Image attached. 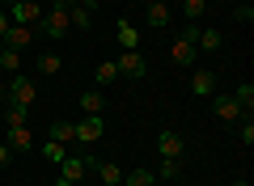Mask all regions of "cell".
<instances>
[{"mask_svg": "<svg viewBox=\"0 0 254 186\" xmlns=\"http://www.w3.org/2000/svg\"><path fill=\"white\" fill-rule=\"evenodd\" d=\"M38 30L34 26H9V34H4V47H13V51H26V47H34Z\"/></svg>", "mask_w": 254, "mask_h": 186, "instance_id": "8fae6325", "label": "cell"}, {"mask_svg": "<svg viewBox=\"0 0 254 186\" xmlns=\"http://www.w3.org/2000/svg\"><path fill=\"white\" fill-rule=\"evenodd\" d=\"M178 165L182 161H161V165H157V178H178Z\"/></svg>", "mask_w": 254, "mask_h": 186, "instance_id": "f1b7e54d", "label": "cell"}, {"mask_svg": "<svg viewBox=\"0 0 254 186\" xmlns=\"http://www.w3.org/2000/svg\"><path fill=\"white\" fill-rule=\"evenodd\" d=\"M4 102H9V85H0V106H4Z\"/></svg>", "mask_w": 254, "mask_h": 186, "instance_id": "d6a6232c", "label": "cell"}, {"mask_svg": "<svg viewBox=\"0 0 254 186\" xmlns=\"http://www.w3.org/2000/svg\"><path fill=\"white\" fill-rule=\"evenodd\" d=\"M233 186H250V182H246V178H237V182H233Z\"/></svg>", "mask_w": 254, "mask_h": 186, "instance_id": "e575fe53", "label": "cell"}, {"mask_svg": "<svg viewBox=\"0 0 254 186\" xmlns=\"http://www.w3.org/2000/svg\"><path fill=\"white\" fill-rule=\"evenodd\" d=\"M195 34H199L195 21H187V26L178 30V38H174V47H170L174 68H195V60H199V51H195Z\"/></svg>", "mask_w": 254, "mask_h": 186, "instance_id": "6da1fadb", "label": "cell"}, {"mask_svg": "<svg viewBox=\"0 0 254 186\" xmlns=\"http://www.w3.org/2000/svg\"><path fill=\"white\" fill-rule=\"evenodd\" d=\"M38 26H43V34L47 38H64L68 34V0H51V9L43 13V21H38Z\"/></svg>", "mask_w": 254, "mask_h": 186, "instance_id": "7a4b0ae2", "label": "cell"}, {"mask_svg": "<svg viewBox=\"0 0 254 186\" xmlns=\"http://www.w3.org/2000/svg\"><path fill=\"white\" fill-rule=\"evenodd\" d=\"M144 4H148V0H144Z\"/></svg>", "mask_w": 254, "mask_h": 186, "instance_id": "74e56055", "label": "cell"}, {"mask_svg": "<svg viewBox=\"0 0 254 186\" xmlns=\"http://www.w3.org/2000/svg\"><path fill=\"white\" fill-rule=\"evenodd\" d=\"M4 85H9V102H17V106H34V98H38V80L34 76H9L4 80Z\"/></svg>", "mask_w": 254, "mask_h": 186, "instance_id": "3957f363", "label": "cell"}, {"mask_svg": "<svg viewBox=\"0 0 254 186\" xmlns=\"http://www.w3.org/2000/svg\"><path fill=\"white\" fill-rule=\"evenodd\" d=\"M216 115L225 119V123H237V119H242V110H237L233 93H216Z\"/></svg>", "mask_w": 254, "mask_h": 186, "instance_id": "ffe728a7", "label": "cell"}, {"mask_svg": "<svg viewBox=\"0 0 254 186\" xmlns=\"http://www.w3.org/2000/svg\"><path fill=\"white\" fill-rule=\"evenodd\" d=\"M43 157H47V161H64V157H68V148L55 144V140H47V144H43Z\"/></svg>", "mask_w": 254, "mask_h": 186, "instance_id": "83f0119b", "label": "cell"}, {"mask_svg": "<svg viewBox=\"0 0 254 186\" xmlns=\"http://www.w3.org/2000/svg\"><path fill=\"white\" fill-rule=\"evenodd\" d=\"M21 60H26V51H13V47L0 51V68L9 72V76H17V72H21Z\"/></svg>", "mask_w": 254, "mask_h": 186, "instance_id": "cb8c5ba5", "label": "cell"}, {"mask_svg": "<svg viewBox=\"0 0 254 186\" xmlns=\"http://www.w3.org/2000/svg\"><path fill=\"white\" fill-rule=\"evenodd\" d=\"M9 148L13 152H30L34 148V131H30V127H9Z\"/></svg>", "mask_w": 254, "mask_h": 186, "instance_id": "d6986e66", "label": "cell"}, {"mask_svg": "<svg viewBox=\"0 0 254 186\" xmlns=\"http://www.w3.org/2000/svg\"><path fill=\"white\" fill-rule=\"evenodd\" d=\"M51 140L64 144V148H72L76 144V123H51Z\"/></svg>", "mask_w": 254, "mask_h": 186, "instance_id": "603a6c76", "label": "cell"}, {"mask_svg": "<svg viewBox=\"0 0 254 186\" xmlns=\"http://www.w3.org/2000/svg\"><path fill=\"white\" fill-rule=\"evenodd\" d=\"M93 80H98V89H106V85H115V80H119V63H115V60H106V63H98V72H93Z\"/></svg>", "mask_w": 254, "mask_h": 186, "instance_id": "484cf974", "label": "cell"}, {"mask_svg": "<svg viewBox=\"0 0 254 186\" xmlns=\"http://www.w3.org/2000/svg\"><path fill=\"white\" fill-rule=\"evenodd\" d=\"M9 26H13V21H9V13L0 9V43H4V34H9Z\"/></svg>", "mask_w": 254, "mask_h": 186, "instance_id": "1f68e13d", "label": "cell"}, {"mask_svg": "<svg viewBox=\"0 0 254 186\" xmlns=\"http://www.w3.org/2000/svg\"><path fill=\"white\" fill-rule=\"evenodd\" d=\"M0 115H4V123H9V127H30V106L4 102V106H0Z\"/></svg>", "mask_w": 254, "mask_h": 186, "instance_id": "9a60e30c", "label": "cell"}, {"mask_svg": "<svg viewBox=\"0 0 254 186\" xmlns=\"http://www.w3.org/2000/svg\"><path fill=\"white\" fill-rule=\"evenodd\" d=\"M85 4H93V0H85Z\"/></svg>", "mask_w": 254, "mask_h": 186, "instance_id": "8d00e7d4", "label": "cell"}, {"mask_svg": "<svg viewBox=\"0 0 254 186\" xmlns=\"http://www.w3.org/2000/svg\"><path fill=\"white\" fill-rule=\"evenodd\" d=\"M89 174V157H76V152H68V157L60 161V178L64 182H72V186H81V178Z\"/></svg>", "mask_w": 254, "mask_h": 186, "instance_id": "8992f818", "label": "cell"}, {"mask_svg": "<svg viewBox=\"0 0 254 186\" xmlns=\"http://www.w3.org/2000/svg\"><path fill=\"white\" fill-rule=\"evenodd\" d=\"M68 26L89 30L93 26V4H85V0H68Z\"/></svg>", "mask_w": 254, "mask_h": 186, "instance_id": "7c38bea8", "label": "cell"}, {"mask_svg": "<svg viewBox=\"0 0 254 186\" xmlns=\"http://www.w3.org/2000/svg\"><path fill=\"white\" fill-rule=\"evenodd\" d=\"M81 110H85V115H102V110H106V93H102L98 85L85 89V93H81Z\"/></svg>", "mask_w": 254, "mask_h": 186, "instance_id": "ac0fdd59", "label": "cell"}, {"mask_svg": "<svg viewBox=\"0 0 254 186\" xmlns=\"http://www.w3.org/2000/svg\"><path fill=\"white\" fill-rule=\"evenodd\" d=\"M119 76H127V80H144V55H140V51H123V55H119Z\"/></svg>", "mask_w": 254, "mask_h": 186, "instance_id": "ba28073f", "label": "cell"}, {"mask_svg": "<svg viewBox=\"0 0 254 186\" xmlns=\"http://www.w3.org/2000/svg\"><path fill=\"white\" fill-rule=\"evenodd\" d=\"M102 135H106V119L102 115H85L76 123V144H98Z\"/></svg>", "mask_w": 254, "mask_h": 186, "instance_id": "5b68a950", "label": "cell"}, {"mask_svg": "<svg viewBox=\"0 0 254 186\" xmlns=\"http://www.w3.org/2000/svg\"><path fill=\"white\" fill-rule=\"evenodd\" d=\"M233 17H237V21H254V9H250V4H237Z\"/></svg>", "mask_w": 254, "mask_h": 186, "instance_id": "f546056e", "label": "cell"}, {"mask_svg": "<svg viewBox=\"0 0 254 186\" xmlns=\"http://www.w3.org/2000/svg\"><path fill=\"white\" fill-rule=\"evenodd\" d=\"M233 102H237V110H242V119L254 115V85H250V80H242V85L233 89Z\"/></svg>", "mask_w": 254, "mask_h": 186, "instance_id": "2e32d148", "label": "cell"}, {"mask_svg": "<svg viewBox=\"0 0 254 186\" xmlns=\"http://www.w3.org/2000/svg\"><path fill=\"white\" fill-rule=\"evenodd\" d=\"M170 21H174V9H170V4H161V0H148V4H144V26H170Z\"/></svg>", "mask_w": 254, "mask_h": 186, "instance_id": "4fadbf2b", "label": "cell"}, {"mask_svg": "<svg viewBox=\"0 0 254 186\" xmlns=\"http://www.w3.org/2000/svg\"><path fill=\"white\" fill-rule=\"evenodd\" d=\"M13 4H17V0H0V9H13Z\"/></svg>", "mask_w": 254, "mask_h": 186, "instance_id": "836d02e7", "label": "cell"}, {"mask_svg": "<svg viewBox=\"0 0 254 186\" xmlns=\"http://www.w3.org/2000/svg\"><path fill=\"white\" fill-rule=\"evenodd\" d=\"M157 152H161V161H182L187 144H182L178 131H157Z\"/></svg>", "mask_w": 254, "mask_h": 186, "instance_id": "52a82bcc", "label": "cell"}, {"mask_svg": "<svg viewBox=\"0 0 254 186\" xmlns=\"http://www.w3.org/2000/svg\"><path fill=\"white\" fill-rule=\"evenodd\" d=\"M237 140H242V148H250V144H254V119H237Z\"/></svg>", "mask_w": 254, "mask_h": 186, "instance_id": "4316f807", "label": "cell"}, {"mask_svg": "<svg viewBox=\"0 0 254 186\" xmlns=\"http://www.w3.org/2000/svg\"><path fill=\"white\" fill-rule=\"evenodd\" d=\"M182 17L195 21V26H203V17H208V0H182Z\"/></svg>", "mask_w": 254, "mask_h": 186, "instance_id": "7402d4cb", "label": "cell"}, {"mask_svg": "<svg viewBox=\"0 0 254 186\" xmlns=\"http://www.w3.org/2000/svg\"><path fill=\"white\" fill-rule=\"evenodd\" d=\"M115 38H119V47H123V51H140V30L131 26V21H119Z\"/></svg>", "mask_w": 254, "mask_h": 186, "instance_id": "e0dca14e", "label": "cell"}, {"mask_svg": "<svg viewBox=\"0 0 254 186\" xmlns=\"http://www.w3.org/2000/svg\"><path fill=\"white\" fill-rule=\"evenodd\" d=\"M4 13H9L13 26H38V21H43V4H38V0H17V4L4 9Z\"/></svg>", "mask_w": 254, "mask_h": 186, "instance_id": "277c9868", "label": "cell"}, {"mask_svg": "<svg viewBox=\"0 0 254 186\" xmlns=\"http://www.w3.org/2000/svg\"><path fill=\"white\" fill-rule=\"evenodd\" d=\"M190 93L195 98H212L216 93V72L212 68H190Z\"/></svg>", "mask_w": 254, "mask_h": 186, "instance_id": "9c48e42d", "label": "cell"}, {"mask_svg": "<svg viewBox=\"0 0 254 186\" xmlns=\"http://www.w3.org/2000/svg\"><path fill=\"white\" fill-rule=\"evenodd\" d=\"M0 51H4V43H0Z\"/></svg>", "mask_w": 254, "mask_h": 186, "instance_id": "d590c367", "label": "cell"}, {"mask_svg": "<svg viewBox=\"0 0 254 186\" xmlns=\"http://www.w3.org/2000/svg\"><path fill=\"white\" fill-rule=\"evenodd\" d=\"M157 174L153 169H123V186H153Z\"/></svg>", "mask_w": 254, "mask_h": 186, "instance_id": "d4e9b609", "label": "cell"}, {"mask_svg": "<svg viewBox=\"0 0 254 186\" xmlns=\"http://www.w3.org/2000/svg\"><path fill=\"white\" fill-rule=\"evenodd\" d=\"M220 43H225V34H220L216 26H199V34H195V51H220Z\"/></svg>", "mask_w": 254, "mask_h": 186, "instance_id": "5bb4252c", "label": "cell"}, {"mask_svg": "<svg viewBox=\"0 0 254 186\" xmlns=\"http://www.w3.org/2000/svg\"><path fill=\"white\" fill-rule=\"evenodd\" d=\"M89 169L102 178V186H123V169L115 161H102V157H89Z\"/></svg>", "mask_w": 254, "mask_h": 186, "instance_id": "30bf717a", "label": "cell"}, {"mask_svg": "<svg viewBox=\"0 0 254 186\" xmlns=\"http://www.w3.org/2000/svg\"><path fill=\"white\" fill-rule=\"evenodd\" d=\"M9 161H13V148H9V144H0V169H9Z\"/></svg>", "mask_w": 254, "mask_h": 186, "instance_id": "4dcf8cb0", "label": "cell"}, {"mask_svg": "<svg viewBox=\"0 0 254 186\" xmlns=\"http://www.w3.org/2000/svg\"><path fill=\"white\" fill-rule=\"evenodd\" d=\"M64 72V55L60 51H43V60H38V76H60Z\"/></svg>", "mask_w": 254, "mask_h": 186, "instance_id": "44dd1931", "label": "cell"}]
</instances>
